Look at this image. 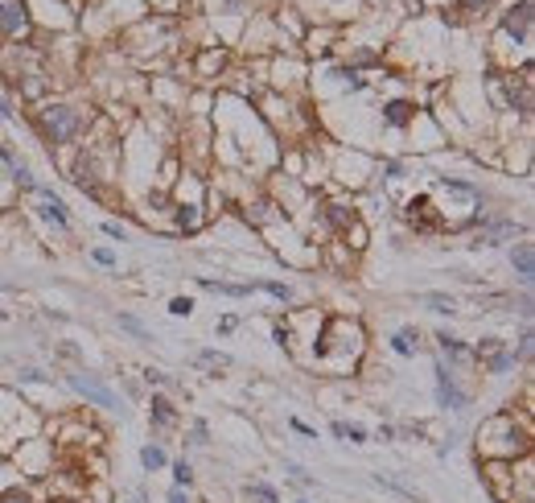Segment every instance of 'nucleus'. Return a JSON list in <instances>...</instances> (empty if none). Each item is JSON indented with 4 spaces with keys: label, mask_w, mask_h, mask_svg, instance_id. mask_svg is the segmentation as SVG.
Returning <instances> with one entry per match:
<instances>
[{
    "label": "nucleus",
    "mask_w": 535,
    "mask_h": 503,
    "mask_svg": "<svg viewBox=\"0 0 535 503\" xmlns=\"http://www.w3.org/2000/svg\"><path fill=\"white\" fill-rule=\"evenodd\" d=\"M144 380H148V384H169V375H165V371H157V367H148V371H144Z\"/></svg>",
    "instance_id": "28"
},
{
    "label": "nucleus",
    "mask_w": 535,
    "mask_h": 503,
    "mask_svg": "<svg viewBox=\"0 0 535 503\" xmlns=\"http://www.w3.org/2000/svg\"><path fill=\"white\" fill-rule=\"evenodd\" d=\"M198 285L210 289V293H226V297H247L251 293V285H226V280H210V276H202Z\"/></svg>",
    "instance_id": "11"
},
{
    "label": "nucleus",
    "mask_w": 535,
    "mask_h": 503,
    "mask_svg": "<svg viewBox=\"0 0 535 503\" xmlns=\"http://www.w3.org/2000/svg\"><path fill=\"white\" fill-rule=\"evenodd\" d=\"M293 503H309V500H293Z\"/></svg>",
    "instance_id": "34"
},
{
    "label": "nucleus",
    "mask_w": 535,
    "mask_h": 503,
    "mask_svg": "<svg viewBox=\"0 0 535 503\" xmlns=\"http://www.w3.org/2000/svg\"><path fill=\"white\" fill-rule=\"evenodd\" d=\"M515 359H532V330H523V338H519V355Z\"/></svg>",
    "instance_id": "26"
},
{
    "label": "nucleus",
    "mask_w": 535,
    "mask_h": 503,
    "mask_svg": "<svg viewBox=\"0 0 535 503\" xmlns=\"http://www.w3.org/2000/svg\"><path fill=\"white\" fill-rule=\"evenodd\" d=\"M70 380V388L79 392V396H87L91 405H99V409H111V412H124L120 409V396L99 380V375H91V371H75V375H66Z\"/></svg>",
    "instance_id": "2"
},
{
    "label": "nucleus",
    "mask_w": 535,
    "mask_h": 503,
    "mask_svg": "<svg viewBox=\"0 0 535 503\" xmlns=\"http://www.w3.org/2000/svg\"><path fill=\"white\" fill-rule=\"evenodd\" d=\"M494 351H502V343H498V338H482V347H478V355H482V359H490Z\"/></svg>",
    "instance_id": "25"
},
{
    "label": "nucleus",
    "mask_w": 535,
    "mask_h": 503,
    "mask_svg": "<svg viewBox=\"0 0 535 503\" xmlns=\"http://www.w3.org/2000/svg\"><path fill=\"white\" fill-rule=\"evenodd\" d=\"M173 483L181 491H189V483H194V466L189 462H173Z\"/></svg>",
    "instance_id": "18"
},
{
    "label": "nucleus",
    "mask_w": 535,
    "mask_h": 503,
    "mask_svg": "<svg viewBox=\"0 0 535 503\" xmlns=\"http://www.w3.org/2000/svg\"><path fill=\"white\" fill-rule=\"evenodd\" d=\"M95 260H99V264H116V256H111L107 248H99V252H95Z\"/></svg>",
    "instance_id": "33"
},
{
    "label": "nucleus",
    "mask_w": 535,
    "mask_h": 503,
    "mask_svg": "<svg viewBox=\"0 0 535 503\" xmlns=\"http://www.w3.org/2000/svg\"><path fill=\"white\" fill-rule=\"evenodd\" d=\"M169 314H178V318H189V314H194V301H189V297H173V301H169Z\"/></svg>",
    "instance_id": "21"
},
{
    "label": "nucleus",
    "mask_w": 535,
    "mask_h": 503,
    "mask_svg": "<svg viewBox=\"0 0 535 503\" xmlns=\"http://www.w3.org/2000/svg\"><path fill=\"white\" fill-rule=\"evenodd\" d=\"M243 500L247 503H280V495H276V487H268V483H247V487H243Z\"/></svg>",
    "instance_id": "10"
},
{
    "label": "nucleus",
    "mask_w": 535,
    "mask_h": 503,
    "mask_svg": "<svg viewBox=\"0 0 535 503\" xmlns=\"http://www.w3.org/2000/svg\"><path fill=\"white\" fill-rule=\"evenodd\" d=\"M391 351H396V355H416V351H420V334H416L412 326L396 330V334H391Z\"/></svg>",
    "instance_id": "8"
},
{
    "label": "nucleus",
    "mask_w": 535,
    "mask_h": 503,
    "mask_svg": "<svg viewBox=\"0 0 535 503\" xmlns=\"http://www.w3.org/2000/svg\"><path fill=\"white\" fill-rule=\"evenodd\" d=\"M511 264H515V273H519V280H523V285H532V276H535V252H532V243H527V239L511 248Z\"/></svg>",
    "instance_id": "4"
},
{
    "label": "nucleus",
    "mask_w": 535,
    "mask_h": 503,
    "mask_svg": "<svg viewBox=\"0 0 535 503\" xmlns=\"http://www.w3.org/2000/svg\"><path fill=\"white\" fill-rule=\"evenodd\" d=\"M178 223L185 231H194V227H198V211H194V207H181V211H178Z\"/></svg>",
    "instance_id": "22"
},
{
    "label": "nucleus",
    "mask_w": 535,
    "mask_h": 503,
    "mask_svg": "<svg viewBox=\"0 0 535 503\" xmlns=\"http://www.w3.org/2000/svg\"><path fill=\"white\" fill-rule=\"evenodd\" d=\"M0 503H33V495H25V491H8V495H0Z\"/></svg>",
    "instance_id": "27"
},
{
    "label": "nucleus",
    "mask_w": 535,
    "mask_h": 503,
    "mask_svg": "<svg viewBox=\"0 0 535 503\" xmlns=\"http://www.w3.org/2000/svg\"><path fill=\"white\" fill-rule=\"evenodd\" d=\"M334 437H350V442H366V429H362V425H346V421H334Z\"/></svg>",
    "instance_id": "16"
},
{
    "label": "nucleus",
    "mask_w": 535,
    "mask_h": 503,
    "mask_svg": "<svg viewBox=\"0 0 535 503\" xmlns=\"http://www.w3.org/2000/svg\"><path fill=\"white\" fill-rule=\"evenodd\" d=\"M169 503H189V491H181V487H173V491H169Z\"/></svg>",
    "instance_id": "31"
},
{
    "label": "nucleus",
    "mask_w": 535,
    "mask_h": 503,
    "mask_svg": "<svg viewBox=\"0 0 535 503\" xmlns=\"http://www.w3.org/2000/svg\"><path fill=\"white\" fill-rule=\"evenodd\" d=\"M502 25H506L515 38H527V25H532V0H523V4H519V8H515L506 21H502Z\"/></svg>",
    "instance_id": "6"
},
{
    "label": "nucleus",
    "mask_w": 535,
    "mask_h": 503,
    "mask_svg": "<svg viewBox=\"0 0 535 503\" xmlns=\"http://www.w3.org/2000/svg\"><path fill=\"white\" fill-rule=\"evenodd\" d=\"M260 289H268L272 297H280V301H293V289L288 285H276V280H260Z\"/></svg>",
    "instance_id": "20"
},
{
    "label": "nucleus",
    "mask_w": 535,
    "mask_h": 503,
    "mask_svg": "<svg viewBox=\"0 0 535 503\" xmlns=\"http://www.w3.org/2000/svg\"><path fill=\"white\" fill-rule=\"evenodd\" d=\"M79 124H83V116L75 107H66V103H49L42 112V128L54 144H66V140L79 133Z\"/></svg>",
    "instance_id": "1"
},
{
    "label": "nucleus",
    "mask_w": 535,
    "mask_h": 503,
    "mask_svg": "<svg viewBox=\"0 0 535 503\" xmlns=\"http://www.w3.org/2000/svg\"><path fill=\"white\" fill-rule=\"evenodd\" d=\"M437 400H441V409H453V412H461L470 405V396L453 384V375L445 371V363H437Z\"/></svg>",
    "instance_id": "3"
},
{
    "label": "nucleus",
    "mask_w": 535,
    "mask_h": 503,
    "mask_svg": "<svg viewBox=\"0 0 535 503\" xmlns=\"http://www.w3.org/2000/svg\"><path fill=\"white\" fill-rule=\"evenodd\" d=\"M194 363H202V367H231V355H223V351H198V355H194Z\"/></svg>",
    "instance_id": "15"
},
{
    "label": "nucleus",
    "mask_w": 535,
    "mask_h": 503,
    "mask_svg": "<svg viewBox=\"0 0 535 503\" xmlns=\"http://www.w3.org/2000/svg\"><path fill=\"white\" fill-rule=\"evenodd\" d=\"M4 17H0V25L8 29V33H17V29H25V4L21 0H4V8H0Z\"/></svg>",
    "instance_id": "7"
},
{
    "label": "nucleus",
    "mask_w": 535,
    "mask_h": 503,
    "mask_svg": "<svg viewBox=\"0 0 535 503\" xmlns=\"http://www.w3.org/2000/svg\"><path fill=\"white\" fill-rule=\"evenodd\" d=\"M148 412H153V425H157V429H173V425H178V409H173L169 396H153Z\"/></svg>",
    "instance_id": "5"
},
{
    "label": "nucleus",
    "mask_w": 535,
    "mask_h": 503,
    "mask_svg": "<svg viewBox=\"0 0 535 503\" xmlns=\"http://www.w3.org/2000/svg\"><path fill=\"white\" fill-rule=\"evenodd\" d=\"M383 112H387V124H408V120H412V103H403V99L387 103Z\"/></svg>",
    "instance_id": "14"
},
{
    "label": "nucleus",
    "mask_w": 535,
    "mask_h": 503,
    "mask_svg": "<svg viewBox=\"0 0 535 503\" xmlns=\"http://www.w3.org/2000/svg\"><path fill=\"white\" fill-rule=\"evenodd\" d=\"M194 446H210V429L202 421H194Z\"/></svg>",
    "instance_id": "24"
},
{
    "label": "nucleus",
    "mask_w": 535,
    "mask_h": 503,
    "mask_svg": "<svg viewBox=\"0 0 535 503\" xmlns=\"http://www.w3.org/2000/svg\"><path fill=\"white\" fill-rule=\"evenodd\" d=\"M120 326H124V330H132V334H144V326H140L136 318H128V314H120Z\"/></svg>",
    "instance_id": "29"
},
{
    "label": "nucleus",
    "mask_w": 535,
    "mask_h": 503,
    "mask_svg": "<svg viewBox=\"0 0 535 503\" xmlns=\"http://www.w3.org/2000/svg\"><path fill=\"white\" fill-rule=\"evenodd\" d=\"M494 371V375H502V371H511L515 367V351H494L490 355V363H486Z\"/></svg>",
    "instance_id": "17"
},
{
    "label": "nucleus",
    "mask_w": 535,
    "mask_h": 503,
    "mask_svg": "<svg viewBox=\"0 0 535 503\" xmlns=\"http://www.w3.org/2000/svg\"><path fill=\"white\" fill-rule=\"evenodd\" d=\"M284 470L293 474V483H301V487H313V474L301 466V462H284Z\"/></svg>",
    "instance_id": "19"
},
{
    "label": "nucleus",
    "mask_w": 535,
    "mask_h": 503,
    "mask_svg": "<svg viewBox=\"0 0 535 503\" xmlns=\"http://www.w3.org/2000/svg\"><path fill=\"white\" fill-rule=\"evenodd\" d=\"M416 301H420V306H428L433 314H457V301H453L449 293H420Z\"/></svg>",
    "instance_id": "9"
},
{
    "label": "nucleus",
    "mask_w": 535,
    "mask_h": 503,
    "mask_svg": "<svg viewBox=\"0 0 535 503\" xmlns=\"http://www.w3.org/2000/svg\"><path fill=\"white\" fill-rule=\"evenodd\" d=\"M437 343H441V351H445L449 359H465V355H470V351H465V343H461V338H453V334H445V330L437 334Z\"/></svg>",
    "instance_id": "13"
},
{
    "label": "nucleus",
    "mask_w": 535,
    "mask_h": 503,
    "mask_svg": "<svg viewBox=\"0 0 535 503\" xmlns=\"http://www.w3.org/2000/svg\"><path fill=\"white\" fill-rule=\"evenodd\" d=\"M21 380H29V384H42L45 375L38 371V367H25V371H21Z\"/></svg>",
    "instance_id": "30"
},
{
    "label": "nucleus",
    "mask_w": 535,
    "mask_h": 503,
    "mask_svg": "<svg viewBox=\"0 0 535 503\" xmlns=\"http://www.w3.org/2000/svg\"><path fill=\"white\" fill-rule=\"evenodd\" d=\"M329 223L346 227V223H355V215H346V207H329Z\"/></svg>",
    "instance_id": "23"
},
{
    "label": "nucleus",
    "mask_w": 535,
    "mask_h": 503,
    "mask_svg": "<svg viewBox=\"0 0 535 503\" xmlns=\"http://www.w3.org/2000/svg\"><path fill=\"white\" fill-rule=\"evenodd\" d=\"M103 231H107V235H111V239H124V235H128V231L120 227V223H107V227H103Z\"/></svg>",
    "instance_id": "32"
},
{
    "label": "nucleus",
    "mask_w": 535,
    "mask_h": 503,
    "mask_svg": "<svg viewBox=\"0 0 535 503\" xmlns=\"http://www.w3.org/2000/svg\"><path fill=\"white\" fill-rule=\"evenodd\" d=\"M140 466H144V470L153 474V470H161V466H169V454H165L161 446H144V450H140Z\"/></svg>",
    "instance_id": "12"
}]
</instances>
